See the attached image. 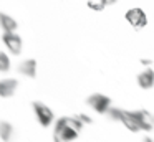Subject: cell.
I'll use <instances>...</instances> for the list:
<instances>
[{
    "label": "cell",
    "instance_id": "cell-1",
    "mask_svg": "<svg viewBox=\"0 0 154 142\" xmlns=\"http://www.w3.org/2000/svg\"><path fill=\"white\" fill-rule=\"evenodd\" d=\"M83 129V122L78 117H60L57 119L53 127V140L55 142H71L80 135Z\"/></svg>",
    "mask_w": 154,
    "mask_h": 142
},
{
    "label": "cell",
    "instance_id": "cell-2",
    "mask_svg": "<svg viewBox=\"0 0 154 142\" xmlns=\"http://www.w3.org/2000/svg\"><path fill=\"white\" fill-rule=\"evenodd\" d=\"M32 109H33V114H35V117H37L38 124H40L42 127H48V125L53 124V121H55L53 111H51L45 102L33 101L32 102Z\"/></svg>",
    "mask_w": 154,
    "mask_h": 142
},
{
    "label": "cell",
    "instance_id": "cell-3",
    "mask_svg": "<svg viewBox=\"0 0 154 142\" xmlns=\"http://www.w3.org/2000/svg\"><path fill=\"white\" fill-rule=\"evenodd\" d=\"M88 106H90L93 111H96L98 114H106L108 109L111 107V99L108 98V96L101 94V92H94V94H91L90 98L86 99Z\"/></svg>",
    "mask_w": 154,
    "mask_h": 142
},
{
    "label": "cell",
    "instance_id": "cell-4",
    "mask_svg": "<svg viewBox=\"0 0 154 142\" xmlns=\"http://www.w3.org/2000/svg\"><path fill=\"white\" fill-rule=\"evenodd\" d=\"M124 18H126V22L129 23L133 28H136V30L144 28V26L147 25V17H146V13H144L143 8H137V7L128 10L126 15H124Z\"/></svg>",
    "mask_w": 154,
    "mask_h": 142
},
{
    "label": "cell",
    "instance_id": "cell-5",
    "mask_svg": "<svg viewBox=\"0 0 154 142\" xmlns=\"http://www.w3.org/2000/svg\"><path fill=\"white\" fill-rule=\"evenodd\" d=\"M2 41H4L5 48L12 53V55H20L23 50V41L15 32H4L2 35Z\"/></svg>",
    "mask_w": 154,
    "mask_h": 142
},
{
    "label": "cell",
    "instance_id": "cell-6",
    "mask_svg": "<svg viewBox=\"0 0 154 142\" xmlns=\"http://www.w3.org/2000/svg\"><path fill=\"white\" fill-rule=\"evenodd\" d=\"M133 114L136 117L139 131L149 132L154 129V116H151L149 111H146V109H137V111H133Z\"/></svg>",
    "mask_w": 154,
    "mask_h": 142
},
{
    "label": "cell",
    "instance_id": "cell-7",
    "mask_svg": "<svg viewBox=\"0 0 154 142\" xmlns=\"http://www.w3.org/2000/svg\"><path fill=\"white\" fill-rule=\"evenodd\" d=\"M18 88V81L15 78L0 79V98H12Z\"/></svg>",
    "mask_w": 154,
    "mask_h": 142
},
{
    "label": "cell",
    "instance_id": "cell-8",
    "mask_svg": "<svg viewBox=\"0 0 154 142\" xmlns=\"http://www.w3.org/2000/svg\"><path fill=\"white\" fill-rule=\"evenodd\" d=\"M137 84L143 89H151L154 86V71L151 68H146L137 74Z\"/></svg>",
    "mask_w": 154,
    "mask_h": 142
},
{
    "label": "cell",
    "instance_id": "cell-9",
    "mask_svg": "<svg viewBox=\"0 0 154 142\" xmlns=\"http://www.w3.org/2000/svg\"><path fill=\"white\" fill-rule=\"evenodd\" d=\"M18 73L33 79L37 76V61L35 59H25V61H22L18 65Z\"/></svg>",
    "mask_w": 154,
    "mask_h": 142
},
{
    "label": "cell",
    "instance_id": "cell-10",
    "mask_svg": "<svg viewBox=\"0 0 154 142\" xmlns=\"http://www.w3.org/2000/svg\"><path fill=\"white\" fill-rule=\"evenodd\" d=\"M123 125L131 132H139V127H137V122H136V117H134L133 111H123L121 112V121Z\"/></svg>",
    "mask_w": 154,
    "mask_h": 142
},
{
    "label": "cell",
    "instance_id": "cell-11",
    "mask_svg": "<svg viewBox=\"0 0 154 142\" xmlns=\"http://www.w3.org/2000/svg\"><path fill=\"white\" fill-rule=\"evenodd\" d=\"M18 23L14 17H10L8 13L0 12V28H2V32H15Z\"/></svg>",
    "mask_w": 154,
    "mask_h": 142
},
{
    "label": "cell",
    "instance_id": "cell-12",
    "mask_svg": "<svg viewBox=\"0 0 154 142\" xmlns=\"http://www.w3.org/2000/svg\"><path fill=\"white\" fill-rule=\"evenodd\" d=\"M14 137V125L7 121H0V139L4 142H10Z\"/></svg>",
    "mask_w": 154,
    "mask_h": 142
},
{
    "label": "cell",
    "instance_id": "cell-13",
    "mask_svg": "<svg viewBox=\"0 0 154 142\" xmlns=\"http://www.w3.org/2000/svg\"><path fill=\"white\" fill-rule=\"evenodd\" d=\"M12 63H10V56L7 53L0 51V73H7L10 69Z\"/></svg>",
    "mask_w": 154,
    "mask_h": 142
},
{
    "label": "cell",
    "instance_id": "cell-14",
    "mask_svg": "<svg viewBox=\"0 0 154 142\" xmlns=\"http://www.w3.org/2000/svg\"><path fill=\"white\" fill-rule=\"evenodd\" d=\"M121 112H123V109H119V107H109L106 114L111 121H121Z\"/></svg>",
    "mask_w": 154,
    "mask_h": 142
},
{
    "label": "cell",
    "instance_id": "cell-15",
    "mask_svg": "<svg viewBox=\"0 0 154 142\" xmlns=\"http://www.w3.org/2000/svg\"><path fill=\"white\" fill-rule=\"evenodd\" d=\"M88 7H90L91 10H96V12H101V10L106 8L103 3H101V2H96V0H88Z\"/></svg>",
    "mask_w": 154,
    "mask_h": 142
},
{
    "label": "cell",
    "instance_id": "cell-16",
    "mask_svg": "<svg viewBox=\"0 0 154 142\" xmlns=\"http://www.w3.org/2000/svg\"><path fill=\"white\" fill-rule=\"evenodd\" d=\"M76 117L80 119L83 124H91V117H90V116H86V114H78Z\"/></svg>",
    "mask_w": 154,
    "mask_h": 142
},
{
    "label": "cell",
    "instance_id": "cell-17",
    "mask_svg": "<svg viewBox=\"0 0 154 142\" xmlns=\"http://www.w3.org/2000/svg\"><path fill=\"white\" fill-rule=\"evenodd\" d=\"M101 3H103L104 7H109V5H114V3L118 2V0H100Z\"/></svg>",
    "mask_w": 154,
    "mask_h": 142
},
{
    "label": "cell",
    "instance_id": "cell-18",
    "mask_svg": "<svg viewBox=\"0 0 154 142\" xmlns=\"http://www.w3.org/2000/svg\"><path fill=\"white\" fill-rule=\"evenodd\" d=\"M141 63H143L144 66H151V59H141Z\"/></svg>",
    "mask_w": 154,
    "mask_h": 142
},
{
    "label": "cell",
    "instance_id": "cell-19",
    "mask_svg": "<svg viewBox=\"0 0 154 142\" xmlns=\"http://www.w3.org/2000/svg\"><path fill=\"white\" fill-rule=\"evenodd\" d=\"M143 142H154V140H152V139H149V137H144Z\"/></svg>",
    "mask_w": 154,
    "mask_h": 142
}]
</instances>
